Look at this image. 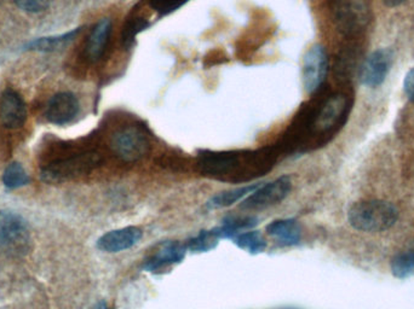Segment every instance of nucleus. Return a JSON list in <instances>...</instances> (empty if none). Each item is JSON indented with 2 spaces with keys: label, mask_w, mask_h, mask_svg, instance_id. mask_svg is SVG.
<instances>
[{
  "label": "nucleus",
  "mask_w": 414,
  "mask_h": 309,
  "mask_svg": "<svg viewBox=\"0 0 414 309\" xmlns=\"http://www.w3.org/2000/svg\"><path fill=\"white\" fill-rule=\"evenodd\" d=\"M219 242L216 232L214 230L209 231H201L197 236L190 238L185 243L187 250L190 252H207L216 248Z\"/></svg>",
  "instance_id": "22"
},
{
  "label": "nucleus",
  "mask_w": 414,
  "mask_h": 309,
  "mask_svg": "<svg viewBox=\"0 0 414 309\" xmlns=\"http://www.w3.org/2000/svg\"><path fill=\"white\" fill-rule=\"evenodd\" d=\"M403 91L410 102L414 103V68H412L405 77Z\"/></svg>",
  "instance_id": "27"
},
{
  "label": "nucleus",
  "mask_w": 414,
  "mask_h": 309,
  "mask_svg": "<svg viewBox=\"0 0 414 309\" xmlns=\"http://www.w3.org/2000/svg\"><path fill=\"white\" fill-rule=\"evenodd\" d=\"M143 237V231L136 226L113 230L104 233L97 240V248L103 252L116 254L131 249L140 243Z\"/></svg>",
  "instance_id": "12"
},
{
  "label": "nucleus",
  "mask_w": 414,
  "mask_h": 309,
  "mask_svg": "<svg viewBox=\"0 0 414 309\" xmlns=\"http://www.w3.org/2000/svg\"><path fill=\"white\" fill-rule=\"evenodd\" d=\"M332 13L338 30L345 37H356L369 27V0H332Z\"/></svg>",
  "instance_id": "4"
},
{
  "label": "nucleus",
  "mask_w": 414,
  "mask_h": 309,
  "mask_svg": "<svg viewBox=\"0 0 414 309\" xmlns=\"http://www.w3.org/2000/svg\"><path fill=\"white\" fill-rule=\"evenodd\" d=\"M111 147L115 154L126 162L142 159L149 150V140L142 130L136 127H126L118 130L111 138Z\"/></svg>",
  "instance_id": "8"
},
{
  "label": "nucleus",
  "mask_w": 414,
  "mask_h": 309,
  "mask_svg": "<svg viewBox=\"0 0 414 309\" xmlns=\"http://www.w3.org/2000/svg\"><path fill=\"white\" fill-rule=\"evenodd\" d=\"M394 63V52L390 49H378L366 58L360 67V82L364 86L377 89L383 85Z\"/></svg>",
  "instance_id": "9"
},
{
  "label": "nucleus",
  "mask_w": 414,
  "mask_h": 309,
  "mask_svg": "<svg viewBox=\"0 0 414 309\" xmlns=\"http://www.w3.org/2000/svg\"><path fill=\"white\" fill-rule=\"evenodd\" d=\"M3 183L8 189H18L29 183V176L21 163L13 162L5 169Z\"/></svg>",
  "instance_id": "23"
},
{
  "label": "nucleus",
  "mask_w": 414,
  "mask_h": 309,
  "mask_svg": "<svg viewBox=\"0 0 414 309\" xmlns=\"http://www.w3.org/2000/svg\"><path fill=\"white\" fill-rule=\"evenodd\" d=\"M94 309H111L106 302H99V305H96Z\"/></svg>",
  "instance_id": "29"
},
{
  "label": "nucleus",
  "mask_w": 414,
  "mask_h": 309,
  "mask_svg": "<svg viewBox=\"0 0 414 309\" xmlns=\"http://www.w3.org/2000/svg\"><path fill=\"white\" fill-rule=\"evenodd\" d=\"M29 242L27 221L16 213L0 210V249L22 252Z\"/></svg>",
  "instance_id": "6"
},
{
  "label": "nucleus",
  "mask_w": 414,
  "mask_h": 309,
  "mask_svg": "<svg viewBox=\"0 0 414 309\" xmlns=\"http://www.w3.org/2000/svg\"><path fill=\"white\" fill-rule=\"evenodd\" d=\"M149 23L147 21L141 18V17H136L131 20L127 21L126 26L124 27L123 30V44L129 47L132 45V43L135 41L136 37L138 33L142 32L143 29L147 28Z\"/></svg>",
  "instance_id": "24"
},
{
  "label": "nucleus",
  "mask_w": 414,
  "mask_h": 309,
  "mask_svg": "<svg viewBox=\"0 0 414 309\" xmlns=\"http://www.w3.org/2000/svg\"><path fill=\"white\" fill-rule=\"evenodd\" d=\"M391 273L398 279H406L414 276V240L393 257Z\"/></svg>",
  "instance_id": "18"
},
{
  "label": "nucleus",
  "mask_w": 414,
  "mask_h": 309,
  "mask_svg": "<svg viewBox=\"0 0 414 309\" xmlns=\"http://www.w3.org/2000/svg\"><path fill=\"white\" fill-rule=\"evenodd\" d=\"M0 118L8 128L23 126L27 118V109L23 99L16 91H5L0 99Z\"/></svg>",
  "instance_id": "14"
},
{
  "label": "nucleus",
  "mask_w": 414,
  "mask_h": 309,
  "mask_svg": "<svg viewBox=\"0 0 414 309\" xmlns=\"http://www.w3.org/2000/svg\"><path fill=\"white\" fill-rule=\"evenodd\" d=\"M200 171L207 176L224 181H242L266 174L273 167V159L259 151L206 152L199 161Z\"/></svg>",
  "instance_id": "1"
},
{
  "label": "nucleus",
  "mask_w": 414,
  "mask_h": 309,
  "mask_svg": "<svg viewBox=\"0 0 414 309\" xmlns=\"http://www.w3.org/2000/svg\"><path fill=\"white\" fill-rule=\"evenodd\" d=\"M262 184H252L246 186L238 187V189H231L228 191L219 192L214 195L212 198H209L206 202L205 207L209 210H216V209H223V208L230 207L241 201L244 197L250 196L252 192L256 191Z\"/></svg>",
  "instance_id": "17"
},
{
  "label": "nucleus",
  "mask_w": 414,
  "mask_h": 309,
  "mask_svg": "<svg viewBox=\"0 0 414 309\" xmlns=\"http://www.w3.org/2000/svg\"><path fill=\"white\" fill-rule=\"evenodd\" d=\"M79 113V102L70 92H60L50 99L46 108L48 121L58 126L73 121Z\"/></svg>",
  "instance_id": "13"
},
{
  "label": "nucleus",
  "mask_w": 414,
  "mask_h": 309,
  "mask_svg": "<svg viewBox=\"0 0 414 309\" xmlns=\"http://www.w3.org/2000/svg\"><path fill=\"white\" fill-rule=\"evenodd\" d=\"M185 243L177 240H165L156 245L152 252L144 260L143 269L147 272L158 273L168 266L180 264L185 260L187 254Z\"/></svg>",
  "instance_id": "11"
},
{
  "label": "nucleus",
  "mask_w": 414,
  "mask_h": 309,
  "mask_svg": "<svg viewBox=\"0 0 414 309\" xmlns=\"http://www.w3.org/2000/svg\"><path fill=\"white\" fill-rule=\"evenodd\" d=\"M406 0H384V4L389 8H396L398 5L403 4Z\"/></svg>",
  "instance_id": "28"
},
{
  "label": "nucleus",
  "mask_w": 414,
  "mask_h": 309,
  "mask_svg": "<svg viewBox=\"0 0 414 309\" xmlns=\"http://www.w3.org/2000/svg\"><path fill=\"white\" fill-rule=\"evenodd\" d=\"M188 1L189 0H149L151 6L161 15H168L176 11Z\"/></svg>",
  "instance_id": "25"
},
{
  "label": "nucleus",
  "mask_w": 414,
  "mask_h": 309,
  "mask_svg": "<svg viewBox=\"0 0 414 309\" xmlns=\"http://www.w3.org/2000/svg\"><path fill=\"white\" fill-rule=\"evenodd\" d=\"M350 99L344 94H331L309 110L305 116V130L312 137H326L334 133L345 123L350 109Z\"/></svg>",
  "instance_id": "2"
},
{
  "label": "nucleus",
  "mask_w": 414,
  "mask_h": 309,
  "mask_svg": "<svg viewBox=\"0 0 414 309\" xmlns=\"http://www.w3.org/2000/svg\"><path fill=\"white\" fill-rule=\"evenodd\" d=\"M257 225V219L254 216H228L223 220V224L219 227L214 228L218 238H233L241 231L252 228Z\"/></svg>",
  "instance_id": "19"
},
{
  "label": "nucleus",
  "mask_w": 414,
  "mask_h": 309,
  "mask_svg": "<svg viewBox=\"0 0 414 309\" xmlns=\"http://www.w3.org/2000/svg\"><path fill=\"white\" fill-rule=\"evenodd\" d=\"M267 233L285 247L297 245L302 240V227L295 219L275 220L268 225Z\"/></svg>",
  "instance_id": "15"
},
{
  "label": "nucleus",
  "mask_w": 414,
  "mask_h": 309,
  "mask_svg": "<svg viewBox=\"0 0 414 309\" xmlns=\"http://www.w3.org/2000/svg\"><path fill=\"white\" fill-rule=\"evenodd\" d=\"M111 32V22L108 18H103V20L99 21L97 25L94 26V28L92 29V33L89 37V40H87V49H85L89 61L97 62L101 60L103 53L106 51V47H107Z\"/></svg>",
  "instance_id": "16"
},
{
  "label": "nucleus",
  "mask_w": 414,
  "mask_h": 309,
  "mask_svg": "<svg viewBox=\"0 0 414 309\" xmlns=\"http://www.w3.org/2000/svg\"><path fill=\"white\" fill-rule=\"evenodd\" d=\"M17 8L26 13H41L49 8L50 0H13Z\"/></svg>",
  "instance_id": "26"
},
{
  "label": "nucleus",
  "mask_w": 414,
  "mask_h": 309,
  "mask_svg": "<svg viewBox=\"0 0 414 309\" xmlns=\"http://www.w3.org/2000/svg\"><path fill=\"white\" fill-rule=\"evenodd\" d=\"M328 73V57L324 46L314 45L303 60V84L307 94L320 90Z\"/></svg>",
  "instance_id": "10"
},
{
  "label": "nucleus",
  "mask_w": 414,
  "mask_h": 309,
  "mask_svg": "<svg viewBox=\"0 0 414 309\" xmlns=\"http://www.w3.org/2000/svg\"><path fill=\"white\" fill-rule=\"evenodd\" d=\"M348 220L357 231L384 232L398 223V212L386 201H360L349 209Z\"/></svg>",
  "instance_id": "3"
},
{
  "label": "nucleus",
  "mask_w": 414,
  "mask_h": 309,
  "mask_svg": "<svg viewBox=\"0 0 414 309\" xmlns=\"http://www.w3.org/2000/svg\"><path fill=\"white\" fill-rule=\"evenodd\" d=\"M292 190L291 178L288 175L280 176L271 183L264 184L247 196L240 208L245 210H261L283 202Z\"/></svg>",
  "instance_id": "7"
},
{
  "label": "nucleus",
  "mask_w": 414,
  "mask_h": 309,
  "mask_svg": "<svg viewBox=\"0 0 414 309\" xmlns=\"http://www.w3.org/2000/svg\"><path fill=\"white\" fill-rule=\"evenodd\" d=\"M80 32V28L74 29L72 32L62 34L58 37L40 38V39H36V40L29 43L27 47L29 50H34V51H43V52H51V51H56L66 46L68 43L73 41L74 38L78 35Z\"/></svg>",
  "instance_id": "20"
},
{
  "label": "nucleus",
  "mask_w": 414,
  "mask_h": 309,
  "mask_svg": "<svg viewBox=\"0 0 414 309\" xmlns=\"http://www.w3.org/2000/svg\"><path fill=\"white\" fill-rule=\"evenodd\" d=\"M101 157L96 152H87L74 156L70 159H62L58 162L51 163L43 171V179L46 183H61L66 180L75 178L92 171L99 166Z\"/></svg>",
  "instance_id": "5"
},
{
  "label": "nucleus",
  "mask_w": 414,
  "mask_h": 309,
  "mask_svg": "<svg viewBox=\"0 0 414 309\" xmlns=\"http://www.w3.org/2000/svg\"><path fill=\"white\" fill-rule=\"evenodd\" d=\"M234 243L236 247L252 255L261 254L267 249L266 238L259 231L241 232L234 237Z\"/></svg>",
  "instance_id": "21"
}]
</instances>
